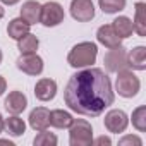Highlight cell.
Wrapping results in <instances>:
<instances>
[{"label": "cell", "instance_id": "6da1fadb", "mask_svg": "<svg viewBox=\"0 0 146 146\" xmlns=\"http://www.w3.org/2000/svg\"><path fill=\"white\" fill-rule=\"evenodd\" d=\"M65 105L79 115L98 117L108 108L113 100L110 78L102 69L91 67L72 74L64 90Z\"/></svg>", "mask_w": 146, "mask_h": 146}, {"label": "cell", "instance_id": "7a4b0ae2", "mask_svg": "<svg viewBox=\"0 0 146 146\" xmlns=\"http://www.w3.org/2000/svg\"><path fill=\"white\" fill-rule=\"evenodd\" d=\"M98 55V46L93 41H81L78 45L72 46V50L67 55V62L70 67L76 69H83V67H90L95 64Z\"/></svg>", "mask_w": 146, "mask_h": 146}, {"label": "cell", "instance_id": "3957f363", "mask_svg": "<svg viewBox=\"0 0 146 146\" xmlns=\"http://www.w3.org/2000/svg\"><path fill=\"white\" fill-rule=\"evenodd\" d=\"M69 143L70 146H91L93 144V127L84 119H74L69 125Z\"/></svg>", "mask_w": 146, "mask_h": 146}, {"label": "cell", "instance_id": "277c9868", "mask_svg": "<svg viewBox=\"0 0 146 146\" xmlns=\"http://www.w3.org/2000/svg\"><path fill=\"white\" fill-rule=\"evenodd\" d=\"M117 81H115V91L122 96V98H134L139 90H141V81L139 78L134 74L132 70H119L117 72Z\"/></svg>", "mask_w": 146, "mask_h": 146}, {"label": "cell", "instance_id": "5b68a950", "mask_svg": "<svg viewBox=\"0 0 146 146\" xmlns=\"http://www.w3.org/2000/svg\"><path fill=\"white\" fill-rule=\"evenodd\" d=\"M103 64H105V69L108 72H119V70H124L129 67V62H127V50L119 45V46H113L110 48L105 57H103Z\"/></svg>", "mask_w": 146, "mask_h": 146}, {"label": "cell", "instance_id": "8992f818", "mask_svg": "<svg viewBox=\"0 0 146 146\" xmlns=\"http://www.w3.org/2000/svg\"><path fill=\"white\" fill-rule=\"evenodd\" d=\"M65 14H64V7L58 2H46L41 5V16H40V23L46 28H55L64 21Z\"/></svg>", "mask_w": 146, "mask_h": 146}, {"label": "cell", "instance_id": "52a82bcc", "mask_svg": "<svg viewBox=\"0 0 146 146\" xmlns=\"http://www.w3.org/2000/svg\"><path fill=\"white\" fill-rule=\"evenodd\" d=\"M16 65L28 76H40L43 72V58L36 53H21V57L16 60Z\"/></svg>", "mask_w": 146, "mask_h": 146}, {"label": "cell", "instance_id": "ba28073f", "mask_svg": "<svg viewBox=\"0 0 146 146\" xmlns=\"http://www.w3.org/2000/svg\"><path fill=\"white\" fill-rule=\"evenodd\" d=\"M105 127L108 132H113V134H120L127 129L129 125V117L124 110H119V108H113L110 112H107L105 115Z\"/></svg>", "mask_w": 146, "mask_h": 146}, {"label": "cell", "instance_id": "9c48e42d", "mask_svg": "<svg viewBox=\"0 0 146 146\" xmlns=\"http://www.w3.org/2000/svg\"><path fill=\"white\" fill-rule=\"evenodd\" d=\"M70 16L78 23H90L95 17V5L91 0H72Z\"/></svg>", "mask_w": 146, "mask_h": 146}, {"label": "cell", "instance_id": "30bf717a", "mask_svg": "<svg viewBox=\"0 0 146 146\" xmlns=\"http://www.w3.org/2000/svg\"><path fill=\"white\" fill-rule=\"evenodd\" d=\"M4 107H5V110L9 112V113H12V115H19L21 112H24L26 110V107H28V98H26V95L23 93V91H11L9 93V96L5 98V102H4Z\"/></svg>", "mask_w": 146, "mask_h": 146}, {"label": "cell", "instance_id": "8fae6325", "mask_svg": "<svg viewBox=\"0 0 146 146\" xmlns=\"http://www.w3.org/2000/svg\"><path fill=\"white\" fill-rule=\"evenodd\" d=\"M57 95V83L53 79H48V78H43L36 83L35 86V96L40 100V102H50L53 100Z\"/></svg>", "mask_w": 146, "mask_h": 146}, {"label": "cell", "instance_id": "7c38bea8", "mask_svg": "<svg viewBox=\"0 0 146 146\" xmlns=\"http://www.w3.org/2000/svg\"><path fill=\"white\" fill-rule=\"evenodd\" d=\"M29 125L35 131H45L50 125V110L45 107H36L29 113Z\"/></svg>", "mask_w": 146, "mask_h": 146}, {"label": "cell", "instance_id": "4fadbf2b", "mask_svg": "<svg viewBox=\"0 0 146 146\" xmlns=\"http://www.w3.org/2000/svg\"><path fill=\"white\" fill-rule=\"evenodd\" d=\"M96 38H98V41H100L103 46H107V48H113V46L122 45V38L113 31L112 24H103V26H100L98 31H96Z\"/></svg>", "mask_w": 146, "mask_h": 146}, {"label": "cell", "instance_id": "5bb4252c", "mask_svg": "<svg viewBox=\"0 0 146 146\" xmlns=\"http://www.w3.org/2000/svg\"><path fill=\"white\" fill-rule=\"evenodd\" d=\"M40 16H41V4L36 0H28L21 7V17L28 23V24H38L40 23Z\"/></svg>", "mask_w": 146, "mask_h": 146}, {"label": "cell", "instance_id": "9a60e30c", "mask_svg": "<svg viewBox=\"0 0 146 146\" xmlns=\"http://www.w3.org/2000/svg\"><path fill=\"white\" fill-rule=\"evenodd\" d=\"M132 26H134V31L137 33V36H141V38L146 36V4L144 2H137L134 5Z\"/></svg>", "mask_w": 146, "mask_h": 146}, {"label": "cell", "instance_id": "2e32d148", "mask_svg": "<svg viewBox=\"0 0 146 146\" xmlns=\"http://www.w3.org/2000/svg\"><path fill=\"white\" fill-rule=\"evenodd\" d=\"M127 62L134 70H146V46L139 45L132 48L131 53H127Z\"/></svg>", "mask_w": 146, "mask_h": 146}, {"label": "cell", "instance_id": "e0dca14e", "mask_svg": "<svg viewBox=\"0 0 146 146\" xmlns=\"http://www.w3.org/2000/svg\"><path fill=\"white\" fill-rule=\"evenodd\" d=\"M29 28H31V24H28L23 17H16V19H12V21L9 23V26H7V35H9L12 40H19V38H23L24 35L29 33Z\"/></svg>", "mask_w": 146, "mask_h": 146}, {"label": "cell", "instance_id": "ac0fdd59", "mask_svg": "<svg viewBox=\"0 0 146 146\" xmlns=\"http://www.w3.org/2000/svg\"><path fill=\"white\" fill-rule=\"evenodd\" d=\"M72 115L65 110H52L50 112V125L57 127V129H67L72 124Z\"/></svg>", "mask_w": 146, "mask_h": 146}, {"label": "cell", "instance_id": "d6986e66", "mask_svg": "<svg viewBox=\"0 0 146 146\" xmlns=\"http://www.w3.org/2000/svg\"><path fill=\"white\" fill-rule=\"evenodd\" d=\"M112 28H113V31L124 40V38H129L132 33H134V26H132V21L129 19V17H125V16H120V17H117L113 23H112Z\"/></svg>", "mask_w": 146, "mask_h": 146}, {"label": "cell", "instance_id": "ffe728a7", "mask_svg": "<svg viewBox=\"0 0 146 146\" xmlns=\"http://www.w3.org/2000/svg\"><path fill=\"white\" fill-rule=\"evenodd\" d=\"M38 46H40V40L31 33H28V35H24L23 38L17 40V48L23 55L24 53H36Z\"/></svg>", "mask_w": 146, "mask_h": 146}, {"label": "cell", "instance_id": "44dd1931", "mask_svg": "<svg viewBox=\"0 0 146 146\" xmlns=\"http://www.w3.org/2000/svg\"><path fill=\"white\" fill-rule=\"evenodd\" d=\"M5 120V129H7V132L11 134V136H23L24 134V131H26V124H24V120L21 119V117H17V115H12V117H9V119H4Z\"/></svg>", "mask_w": 146, "mask_h": 146}, {"label": "cell", "instance_id": "7402d4cb", "mask_svg": "<svg viewBox=\"0 0 146 146\" xmlns=\"http://www.w3.org/2000/svg\"><path fill=\"white\" fill-rule=\"evenodd\" d=\"M98 4L105 14H117L125 9L127 0H98Z\"/></svg>", "mask_w": 146, "mask_h": 146}, {"label": "cell", "instance_id": "603a6c76", "mask_svg": "<svg viewBox=\"0 0 146 146\" xmlns=\"http://www.w3.org/2000/svg\"><path fill=\"white\" fill-rule=\"evenodd\" d=\"M132 125L139 131V132H146V107L141 105L132 112Z\"/></svg>", "mask_w": 146, "mask_h": 146}, {"label": "cell", "instance_id": "cb8c5ba5", "mask_svg": "<svg viewBox=\"0 0 146 146\" xmlns=\"http://www.w3.org/2000/svg\"><path fill=\"white\" fill-rule=\"evenodd\" d=\"M33 143H35V146H55L58 143V139L55 134H52L45 129V131H40V134L35 137Z\"/></svg>", "mask_w": 146, "mask_h": 146}, {"label": "cell", "instance_id": "d4e9b609", "mask_svg": "<svg viewBox=\"0 0 146 146\" xmlns=\"http://www.w3.org/2000/svg\"><path fill=\"white\" fill-rule=\"evenodd\" d=\"M119 144H120V146H127V144H136V146H141V144H143V141H141L137 136H124V137L119 141Z\"/></svg>", "mask_w": 146, "mask_h": 146}, {"label": "cell", "instance_id": "484cf974", "mask_svg": "<svg viewBox=\"0 0 146 146\" xmlns=\"http://www.w3.org/2000/svg\"><path fill=\"white\" fill-rule=\"evenodd\" d=\"M93 143H95L96 146H103V144L110 146V144H112V139H110V137H107V136H100V137L93 139Z\"/></svg>", "mask_w": 146, "mask_h": 146}, {"label": "cell", "instance_id": "4316f807", "mask_svg": "<svg viewBox=\"0 0 146 146\" xmlns=\"http://www.w3.org/2000/svg\"><path fill=\"white\" fill-rule=\"evenodd\" d=\"M7 90V81L4 79V76H0V96H2Z\"/></svg>", "mask_w": 146, "mask_h": 146}, {"label": "cell", "instance_id": "83f0119b", "mask_svg": "<svg viewBox=\"0 0 146 146\" xmlns=\"http://www.w3.org/2000/svg\"><path fill=\"white\" fill-rule=\"evenodd\" d=\"M19 2V0H2V4H5V5H16Z\"/></svg>", "mask_w": 146, "mask_h": 146}, {"label": "cell", "instance_id": "f1b7e54d", "mask_svg": "<svg viewBox=\"0 0 146 146\" xmlns=\"http://www.w3.org/2000/svg\"><path fill=\"white\" fill-rule=\"evenodd\" d=\"M4 127H5V120H4V117H2V113H0V134H2V131H4Z\"/></svg>", "mask_w": 146, "mask_h": 146}, {"label": "cell", "instance_id": "f546056e", "mask_svg": "<svg viewBox=\"0 0 146 146\" xmlns=\"http://www.w3.org/2000/svg\"><path fill=\"white\" fill-rule=\"evenodd\" d=\"M0 144H9V146H14V144H12L9 139H0Z\"/></svg>", "mask_w": 146, "mask_h": 146}, {"label": "cell", "instance_id": "4dcf8cb0", "mask_svg": "<svg viewBox=\"0 0 146 146\" xmlns=\"http://www.w3.org/2000/svg\"><path fill=\"white\" fill-rule=\"evenodd\" d=\"M4 14H5V12H4V7H2V5H0V19H2V17H4Z\"/></svg>", "mask_w": 146, "mask_h": 146}, {"label": "cell", "instance_id": "1f68e13d", "mask_svg": "<svg viewBox=\"0 0 146 146\" xmlns=\"http://www.w3.org/2000/svg\"><path fill=\"white\" fill-rule=\"evenodd\" d=\"M2 58H4V53H2V50H0V64H2Z\"/></svg>", "mask_w": 146, "mask_h": 146}]
</instances>
